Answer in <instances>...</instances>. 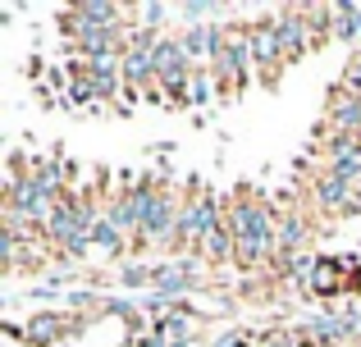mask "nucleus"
Returning <instances> with one entry per match:
<instances>
[{"label":"nucleus","mask_w":361,"mask_h":347,"mask_svg":"<svg viewBox=\"0 0 361 347\" xmlns=\"http://www.w3.org/2000/svg\"><path fill=\"white\" fill-rule=\"evenodd\" d=\"M192 73H197V64L188 60V51L178 46V37H160V46H156V87H160V96H165L169 110L188 106Z\"/></svg>","instance_id":"obj_1"},{"label":"nucleus","mask_w":361,"mask_h":347,"mask_svg":"<svg viewBox=\"0 0 361 347\" xmlns=\"http://www.w3.org/2000/svg\"><path fill=\"white\" fill-rule=\"evenodd\" d=\"M247 32H252V69H256V82H261V87H279V73L288 69V60H283L279 32H274V9L256 14L252 23H247Z\"/></svg>","instance_id":"obj_2"},{"label":"nucleus","mask_w":361,"mask_h":347,"mask_svg":"<svg viewBox=\"0 0 361 347\" xmlns=\"http://www.w3.org/2000/svg\"><path fill=\"white\" fill-rule=\"evenodd\" d=\"M97 315H82V320H69L64 311H32L23 324H18V343L23 347H55L73 334H82Z\"/></svg>","instance_id":"obj_3"},{"label":"nucleus","mask_w":361,"mask_h":347,"mask_svg":"<svg viewBox=\"0 0 361 347\" xmlns=\"http://www.w3.org/2000/svg\"><path fill=\"white\" fill-rule=\"evenodd\" d=\"M311 220L302 206H279V238H274V275H279L283 265H293V260L307 251L311 242Z\"/></svg>","instance_id":"obj_4"},{"label":"nucleus","mask_w":361,"mask_h":347,"mask_svg":"<svg viewBox=\"0 0 361 347\" xmlns=\"http://www.w3.org/2000/svg\"><path fill=\"white\" fill-rule=\"evenodd\" d=\"M274 32H279V46H283V60H288V69H293V64H302L307 55H316L311 32H307V18H302L298 5L274 9Z\"/></svg>","instance_id":"obj_5"},{"label":"nucleus","mask_w":361,"mask_h":347,"mask_svg":"<svg viewBox=\"0 0 361 347\" xmlns=\"http://www.w3.org/2000/svg\"><path fill=\"white\" fill-rule=\"evenodd\" d=\"M311 206H316L320 215H343V210H353V183H348V178H338L329 165H316V170H311Z\"/></svg>","instance_id":"obj_6"},{"label":"nucleus","mask_w":361,"mask_h":347,"mask_svg":"<svg viewBox=\"0 0 361 347\" xmlns=\"http://www.w3.org/2000/svg\"><path fill=\"white\" fill-rule=\"evenodd\" d=\"M325 96H329L325 101V124H329V133L361 137V96H357V92H348L343 82H334Z\"/></svg>","instance_id":"obj_7"},{"label":"nucleus","mask_w":361,"mask_h":347,"mask_svg":"<svg viewBox=\"0 0 361 347\" xmlns=\"http://www.w3.org/2000/svg\"><path fill=\"white\" fill-rule=\"evenodd\" d=\"M211 37H215V23H192V27H183L178 32V46L188 51V60H206L211 64Z\"/></svg>","instance_id":"obj_8"},{"label":"nucleus","mask_w":361,"mask_h":347,"mask_svg":"<svg viewBox=\"0 0 361 347\" xmlns=\"http://www.w3.org/2000/svg\"><path fill=\"white\" fill-rule=\"evenodd\" d=\"M215 96H220V87H215L211 69H206V64H197V73H192V87H188V106L206 110V106H211Z\"/></svg>","instance_id":"obj_9"},{"label":"nucleus","mask_w":361,"mask_h":347,"mask_svg":"<svg viewBox=\"0 0 361 347\" xmlns=\"http://www.w3.org/2000/svg\"><path fill=\"white\" fill-rule=\"evenodd\" d=\"M119 284L133 288V293H142V288L151 293V288H156V260H133V265H123Z\"/></svg>","instance_id":"obj_10"},{"label":"nucleus","mask_w":361,"mask_h":347,"mask_svg":"<svg viewBox=\"0 0 361 347\" xmlns=\"http://www.w3.org/2000/svg\"><path fill=\"white\" fill-rule=\"evenodd\" d=\"M92 247L110 251V256H123V251H128V233H119L110 220H101L97 229H92Z\"/></svg>","instance_id":"obj_11"},{"label":"nucleus","mask_w":361,"mask_h":347,"mask_svg":"<svg viewBox=\"0 0 361 347\" xmlns=\"http://www.w3.org/2000/svg\"><path fill=\"white\" fill-rule=\"evenodd\" d=\"M224 9L220 5H202V0H188V5H174V18L183 27H192V23H202V18H220Z\"/></svg>","instance_id":"obj_12"},{"label":"nucleus","mask_w":361,"mask_h":347,"mask_svg":"<svg viewBox=\"0 0 361 347\" xmlns=\"http://www.w3.org/2000/svg\"><path fill=\"white\" fill-rule=\"evenodd\" d=\"M338 82H343L348 92H357V96H361V51H357L353 60L343 64V73H338Z\"/></svg>","instance_id":"obj_13"}]
</instances>
